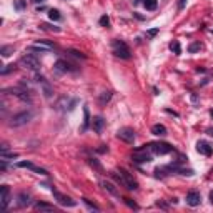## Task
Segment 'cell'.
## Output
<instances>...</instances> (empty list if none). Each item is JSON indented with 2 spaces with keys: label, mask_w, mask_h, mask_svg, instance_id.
Here are the masks:
<instances>
[{
  "label": "cell",
  "mask_w": 213,
  "mask_h": 213,
  "mask_svg": "<svg viewBox=\"0 0 213 213\" xmlns=\"http://www.w3.org/2000/svg\"><path fill=\"white\" fill-rule=\"evenodd\" d=\"M135 150H150L151 153H155V155H166V153L175 151V148H173L170 143H163V142H151V143L142 145L140 148H135Z\"/></svg>",
  "instance_id": "6da1fadb"
},
{
  "label": "cell",
  "mask_w": 213,
  "mask_h": 213,
  "mask_svg": "<svg viewBox=\"0 0 213 213\" xmlns=\"http://www.w3.org/2000/svg\"><path fill=\"white\" fill-rule=\"evenodd\" d=\"M112 52H113L115 57L122 58V60H130L132 58V52L128 48V45L123 40H118V38H115L112 42Z\"/></svg>",
  "instance_id": "7a4b0ae2"
},
{
  "label": "cell",
  "mask_w": 213,
  "mask_h": 213,
  "mask_svg": "<svg viewBox=\"0 0 213 213\" xmlns=\"http://www.w3.org/2000/svg\"><path fill=\"white\" fill-rule=\"evenodd\" d=\"M33 82H35L38 87H40L42 93H43V97H45V98H52V97H53V87H52V83L48 82V80L43 77V75H40L38 72H35Z\"/></svg>",
  "instance_id": "3957f363"
},
{
  "label": "cell",
  "mask_w": 213,
  "mask_h": 213,
  "mask_svg": "<svg viewBox=\"0 0 213 213\" xmlns=\"http://www.w3.org/2000/svg\"><path fill=\"white\" fill-rule=\"evenodd\" d=\"M32 118H33V112L32 110H23L20 113L12 115L10 120H8V125L10 127H22V125H27Z\"/></svg>",
  "instance_id": "277c9868"
},
{
  "label": "cell",
  "mask_w": 213,
  "mask_h": 213,
  "mask_svg": "<svg viewBox=\"0 0 213 213\" xmlns=\"http://www.w3.org/2000/svg\"><path fill=\"white\" fill-rule=\"evenodd\" d=\"M4 93H10V95H15L18 100H22V102H25V103H32L33 102V98H32V92L30 90L23 88V87H10V88H5L4 90Z\"/></svg>",
  "instance_id": "5b68a950"
},
{
  "label": "cell",
  "mask_w": 213,
  "mask_h": 213,
  "mask_svg": "<svg viewBox=\"0 0 213 213\" xmlns=\"http://www.w3.org/2000/svg\"><path fill=\"white\" fill-rule=\"evenodd\" d=\"M20 65H23L25 68H28V70H32V72H38L42 67L40 60L33 55V53H27V55H23V57L20 58Z\"/></svg>",
  "instance_id": "8992f818"
},
{
  "label": "cell",
  "mask_w": 213,
  "mask_h": 213,
  "mask_svg": "<svg viewBox=\"0 0 213 213\" xmlns=\"http://www.w3.org/2000/svg\"><path fill=\"white\" fill-rule=\"evenodd\" d=\"M75 105H77V100H70L67 95H62V97L55 102L53 108L58 110V112H67V110L70 112V110L75 108Z\"/></svg>",
  "instance_id": "52a82bcc"
},
{
  "label": "cell",
  "mask_w": 213,
  "mask_h": 213,
  "mask_svg": "<svg viewBox=\"0 0 213 213\" xmlns=\"http://www.w3.org/2000/svg\"><path fill=\"white\" fill-rule=\"evenodd\" d=\"M117 138H120L122 142L128 143V145H132V143L135 142V132H133V128H130V127H123V128H120V130L117 132Z\"/></svg>",
  "instance_id": "ba28073f"
},
{
  "label": "cell",
  "mask_w": 213,
  "mask_h": 213,
  "mask_svg": "<svg viewBox=\"0 0 213 213\" xmlns=\"http://www.w3.org/2000/svg\"><path fill=\"white\" fill-rule=\"evenodd\" d=\"M53 68H55V72H58V73H72V72H77V67H75V65H72V63L67 62V60H62V58L55 62Z\"/></svg>",
  "instance_id": "9c48e42d"
},
{
  "label": "cell",
  "mask_w": 213,
  "mask_h": 213,
  "mask_svg": "<svg viewBox=\"0 0 213 213\" xmlns=\"http://www.w3.org/2000/svg\"><path fill=\"white\" fill-rule=\"evenodd\" d=\"M118 172L122 173V177L125 180V188H128V190H138V183L133 177H132V173L128 170H125V168H118Z\"/></svg>",
  "instance_id": "30bf717a"
},
{
  "label": "cell",
  "mask_w": 213,
  "mask_h": 213,
  "mask_svg": "<svg viewBox=\"0 0 213 213\" xmlns=\"http://www.w3.org/2000/svg\"><path fill=\"white\" fill-rule=\"evenodd\" d=\"M53 48H55V45L48 40H37L30 45V50H37V52H50Z\"/></svg>",
  "instance_id": "8fae6325"
},
{
  "label": "cell",
  "mask_w": 213,
  "mask_h": 213,
  "mask_svg": "<svg viewBox=\"0 0 213 213\" xmlns=\"http://www.w3.org/2000/svg\"><path fill=\"white\" fill-rule=\"evenodd\" d=\"M132 161L133 163H148L151 161V155L146 153V150H135L132 155Z\"/></svg>",
  "instance_id": "7c38bea8"
},
{
  "label": "cell",
  "mask_w": 213,
  "mask_h": 213,
  "mask_svg": "<svg viewBox=\"0 0 213 213\" xmlns=\"http://www.w3.org/2000/svg\"><path fill=\"white\" fill-rule=\"evenodd\" d=\"M52 193H53V197L57 198V202L62 205V207H75L77 205V202L75 200H72L70 197H67V195H62V193H58L55 188H52Z\"/></svg>",
  "instance_id": "4fadbf2b"
},
{
  "label": "cell",
  "mask_w": 213,
  "mask_h": 213,
  "mask_svg": "<svg viewBox=\"0 0 213 213\" xmlns=\"http://www.w3.org/2000/svg\"><path fill=\"white\" fill-rule=\"evenodd\" d=\"M185 200H187V205H190V207H198L202 203V195L197 190H190L187 193V198Z\"/></svg>",
  "instance_id": "5bb4252c"
},
{
  "label": "cell",
  "mask_w": 213,
  "mask_h": 213,
  "mask_svg": "<svg viewBox=\"0 0 213 213\" xmlns=\"http://www.w3.org/2000/svg\"><path fill=\"white\" fill-rule=\"evenodd\" d=\"M0 195H2V208L4 210H7L8 208V205H10V188H8V185H2L0 187Z\"/></svg>",
  "instance_id": "9a60e30c"
},
{
  "label": "cell",
  "mask_w": 213,
  "mask_h": 213,
  "mask_svg": "<svg viewBox=\"0 0 213 213\" xmlns=\"http://www.w3.org/2000/svg\"><path fill=\"white\" fill-rule=\"evenodd\" d=\"M15 166L17 168H28V170H33V172L40 173V175H48L47 170H43V168H40V166H35L32 161H18Z\"/></svg>",
  "instance_id": "2e32d148"
},
{
  "label": "cell",
  "mask_w": 213,
  "mask_h": 213,
  "mask_svg": "<svg viewBox=\"0 0 213 213\" xmlns=\"http://www.w3.org/2000/svg\"><path fill=\"white\" fill-rule=\"evenodd\" d=\"M100 185H102V188H103L105 192H108L112 197H120V192H118V188L115 187L112 182H108V180H102L100 182Z\"/></svg>",
  "instance_id": "e0dca14e"
},
{
  "label": "cell",
  "mask_w": 213,
  "mask_h": 213,
  "mask_svg": "<svg viewBox=\"0 0 213 213\" xmlns=\"http://www.w3.org/2000/svg\"><path fill=\"white\" fill-rule=\"evenodd\" d=\"M32 203V200H30V195L28 193H25V192H20L18 195H17V205L20 208H25V207H28Z\"/></svg>",
  "instance_id": "ac0fdd59"
},
{
  "label": "cell",
  "mask_w": 213,
  "mask_h": 213,
  "mask_svg": "<svg viewBox=\"0 0 213 213\" xmlns=\"http://www.w3.org/2000/svg\"><path fill=\"white\" fill-rule=\"evenodd\" d=\"M103 127H105V120L103 117H95V118H92V128L95 130V133H102L103 132Z\"/></svg>",
  "instance_id": "d6986e66"
},
{
  "label": "cell",
  "mask_w": 213,
  "mask_h": 213,
  "mask_svg": "<svg viewBox=\"0 0 213 213\" xmlns=\"http://www.w3.org/2000/svg\"><path fill=\"white\" fill-rule=\"evenodd\" d=\"M197 150H198V153H202V155H205V156L213 155V148L208 145L207 142H198L197 143Z\"/></svg>",
  "instance_id": "ffe728a7"
},
{
  "label": "cell",
  "mask_w": 213,
  "mask_h": 213,
  "mask_svg": "<svg viewBox=\"0 0 213 213\" xmlns=\"http://www.w3.org/2000/svg\"><path fill=\"white\" fill-rule=\"evenodd\" d=\"M92 125V118H90V112L88 107H83V125H82V132H87Z\"/></svg>",
  "instance_id": "44dd1931"
},
{
  "label": "cell",
  "mask_w": 213,
  "mask_h": 213,
  "mask_svg": "<svg viewBox=\"0 0 213 213\" xmlns=\"http://www.w3.org/2000/svg\"><path fill=\"white\" fill-rule=\"evenodd\" d=\"M151 133L156 137H165L166 135V127L165 125H161V123H156L151 127Z\"/></svg>",
  "instance_id": "7402d4cb"
},
{
  "label": "cell",
  "mask_w": 213,
  "mask_h": 213,
  "mask_svg": "<svg viewBox=\"0 0 213 213\" xmlns=\"http://www.w3.org/2000/svg\"><path fill=\"white\" fill-rule=\"evenodd\" d=\"M35 208L37 210H40V212H55V207L50 205V203H45V202H37Z\"/></svg>",
  "instance_id": "603a6c76"
},
{
  "label": "cell",
  "mask_w": 213,
  "mask_h": 213,
  "mask_svg": "<svg viewBox=\"0 0 213 213\" xmlns=\"http://www.w3.org/2000/svg\"><path fill=\"white\" fill-rule=\"evenodd\" d=\"M65 53L67 55H70V57H75V58H82V60H85V55H83L82 52H78V50H75V48H68V50H65Z\"/></svg>",
  "instance_id": "cb8c5ba5"
},
{
  "label": "cell",
  "mask_w": 213,
  "mask_h": 213,
  "mask_svg": "<svg viewBox=\"0 0 213 213\" xmlns=\"http://www.w3.org/2000/svg\"><path fill=\"white\" fill-rule=\"evenodd\" d=\"M13 8L18 12L25 10L27 8V0H13Z\"/></svg>",
  "instance_id": "d4e9b609"
},
{
  "label": "cell",
  "mask_w": 213,
  "mask_h": 213,
  "mask_svg": "<svg viewBox=\"0 0 213 213\" xmlns=\"http://www.w3.org/2000/svg\"><path fill=\"white\" fill-rule=\"evenodd\" d=\"M0 53H2V57H10L12 53H13V47L12 45H4V47L0 48Z\"/></svg>",
  "instance_id": "484cf974"
},
{
  "label": "cell",
  "mask_w": 213,
  "mask_h": 213,
  "mask_svg": "<svg viewBox=\"0 0 213 213\" xmlns=\"http://www.w3.org/2000/svg\"><path fill=\"white\" fill-rule=\"evenodd\" d=\"M48 17H50V20H53V22H58L60 18H62V15H60V12H58L57 8L48 10Z\"/></svg>",
  "instance_id": "4316f807"
},
{
  "label": "cell",
  "mask_w": 213,
  "mask_h": 213,
  "mask_svg": "<svg viewBox=\"0 0 213 213\" xmlns=\"http://www.w3.org/2000/svg\"><path fill=\"white\" fill-rule=\"evenodd\" d=\"M170 50H172V52H175L177 55H180V53H182V47H180V42H178V40H173L172 43H170Z\"/></svg>",
  "instance_id": "83f0119b"
},
{
  "label": "cell",
  "mask_w": 213,
  "mask_h": 213,
  "mask_svg": "<svg viewBox=\"0 0 213 213\" xmlns=\"http://www.w3.org/2000/svg\"><path fill=\"white\" fill-rule=\"evenodd\" d=\"M112 98V92H103V93L100 95V105H107Z\"/></svg>",
  "instance_id": "f1b7e54d"
},
{
  "label": "cell",
  "mask_w": 213,
  "mask_h": 213,
  "mask_svg": "<svg viewBox=\"0 0 213 213\" xmlns=\"http://www.w3.org/2000/svg\"><path fill=\"white\" fill-rule=\"evenodd\" d=\"M82 202L85 203V205H87V208H88V210H92V212H100V208L97 207L95 203H92L90 200H87V198H82Z\"/></svg>",
  "instance_id": "f546056e"
},
{
  "label": "cell",
  "mask_w": 213,
  "mask_h": 213,
  "mask_svg": "<svg viewBox=\"0 0 213 213\" xmlns=\"http://www.w3.org/2000/svg\"><path fill=\"white\" fill-rule=\"evenodd\" d=\"M15 65H13V63H10V65H5V67L2 68V70H0V73H2V75H8V73L10 72H15Z\"/></svg>",
  "instance_id": "4dcf8cb0"
},
{
  "label": "cell",
  "mask_w": 213,
  "mask_h": 213,
  "mask_svg": "<svg viewBox=\"0 0 213 213\" xmlns=\"http://www.w3.org/2000/svg\"><path fill=\"white\" fill-rule=\"evenodd\" d=\"M143 5H145L146 10H155L156 8V0H145Z\"/></svg>",
  "instance_id": "1f68e13d"
},
{
  "label": "cell",
  "mask_w": 213,
  "mask_h": 213,
  "mask_svg": "<svg viewBox=\"0 0 213 213\" xmlns=\"http://www.w3.org/2000/svg\"><path fill=\"white\" fill-rule=\"evenodd\" d=\"M200 48H202V43H200V42H193L192 45L188 47V52H190V53H195L197 50H200Z\"/></svg>",
  "instance_id": "d6a6232c"
},
{
  "label": "cell",
  "mask_w": 213,
  "mask_h": 213,
  "mask_svg": "<svg viewBox=\"0 0 213 213\" xmlns=\"http://www.w3.org/2000/svg\"><path fill=\"white\" fill-rule=\"evenodd\" d=\"M0 156H2V158H18V153H13V151H12V153H8V151H0Z\"/></svg>",
  "instance_id": "836d02e7"
},
{
  "label": "cell",
  "mask_w": 213,
  "mask_h": 213,
  "mask_svg": "<svg viewBox=\"0 0 213 213\" xmlns=\"http://www.w3.org/2000/svg\"><path fill=\"white\" fill-rule=\"evenodd\" d=\"M123 202L127 203V205H128L130 208H133V210H138V208H140V207H138V205H137L135 202H133V200H132V198H123Z\"/></svg>",
  "instance_id": "e575fe53"
},
{
  "label": "cell",
  "mask_w": 213,
  "mask_h": 213,
  "mask_svg": "<svg viewBox=\"0 0 213 213\" xmlns=\"http://www.w3.org/2000/svg\"><path fill=\"white\" fill-rule=\"evenodd\" d=\"M88 163H90L92 166H95V168H97L98 172H102V165H100V163H98L97 160H93V158H88Z\"/></svg>",
  "instance_id": "d590c367"
},
{
  "label": "cell",
  "mask_w": 213,
  "mask_h": 213,
  "mask_svg": "<svg viewBox=\"0 0 213 213\" xmlns=\"http://www.w3.org/2000/svg\"><path fill=\"white\" fill-rule=\"evenodd\" d=\"M42 28H43V30H53V32H60V28H58V27H50L48 25V23H42Z\"/></svg>",
  "instance_id": "8d00e7d4"
},
{
  "label": "cell",
  "mask_w": 213,
  "mask_h": 213,
  "mask_svg": "<svg viewBox=\"0 0 213 213\" xmlns=\"http://www.w3.org/2000/svg\"><path fill=\"white\" fill-rule=\"evenodd\" d=\"M100 25H102V27H108L110 25V18L107 15H103L102 18H100Z\"/></svg>",
  "instance_id": "74e56055"
},
{
  "label": "cell",
  "mask_w": 213,
  "mask_h": 213,
  "mask_svg": "<svg viewBox=\"0 0 213 213\" xmlns=\"http://www.w3.org/2000/svg\"><path fill=\"white\" fill-rule=\"evenodd\" d=\"M97 151H98V153H107V151H108V146L107 145H100V148H97Z\"/></svg>",
  "instance_id": "f35d334b"
},
{
  "label": "cell",
  "mask_w": 213,
  "mask_h": 213,
  "mask_svg": "<svg viewBox=\"0 0 213 213\" xmlns=\"http://www.w3.org/2000/svg\"><path fill=\"white\" fill-rule=\"evenodd\" d=\"M185 4H187V0H178V10H183Z\"/></svg>",
  "instance_id": "ab89813d"
},
{
  "label": "cell",
  "mask_w": 213,
  "mask_h": 213,
  "mask_svg": "<svg viewBox=\"0 0 213 213\" xmlns=\"http://www.w3.org/2000/svg\"><path fill=\"white\" fill-rule=\"evenodd\" d=\"M158 32H160L158 28H151V30H148V35H150V37H155Z\"/></svg>",
  "instance_id": "60d3db41"
},
{
  "label": "cell",
  "mask_w": 213,
  "mask_h": 213,
  "mask_svg": "<svg viewBox=\"0 0 213 213\" xmlns=\"http://www.w3.org/2000/svg\"><path fill=\"white\" fill-rule=\"evenodd\" d=\"M156 207H160V208H163V210H166V208H168V205H166V203H163V202H156Z\"/></svg>",
  "instance_id": "b9f144b4"
},
{
  "label": "cell",
  "mask_w": 213,
  "mask_h": 213,
  "mask_svg": "<svg viewBox=\"0 0 213 213\" xmlns=\"http://www.w3.org/2000/svg\"><path fill=\"white\" fill-rule=\"evenodd\" d=\"M165 112H166V113H172L173 117H178V113H177V112H173V110H170V108H165Z\"/></svg>",
  "instance_id": "7bdbcfd3"
},
{
  "label": "cell",
  "mask_w": 213,
  "mask_h": 213,
  "mask_svg": "<svg viewBox=\"0 0 213 213\" xmlns=\"http://www.w3.org/2000/svg\"><path fill=\"white\" fill-rule=\"evenodd\" d=\"M207 133H208L210 137H213V128H208V130H207Z\"/></svg>",
  "instance_id": "ee69618b"
},
{
  "label": "cell",
  "mask_w": 213,
  "mask_h": 213,
  "mask_svg": "<svg viewBox=\"0 0 213 213\" xmlns=\"http://www.w3.org/2000/svg\"><path fill=\"white\" fill-rule=\"evenodd\" d=\"M210 202H212V205H213V192L210 193Z\"/></svg>",
  "instance_id": "f6af8a7d"
},
{
  "label": "cell",
  "mask_w": 213,
  "mask_h": 213,
  "mask_svg": "<svg viewBox=\"0 0 213 213\" xmlns=\"http://www.w3.org/2000/svg\"><path fill=\"white\" fill-rule=\"evenodd\" d=\"M32 2H35V4H38V2H43V0H32Z\"/></svg>",
  "instance_id": "bcb514c9"
},
{
  "label": "cell",
  "mask_w": 213,
  "mask_h": 213,
  "mask_svg": "<svg viewBox=\"0 0 213 213\" xmlns=\"http://www.w3.org/2000/svg\"><path fill=\"white\" fill-rule=\"evenodd\" d=\"M210 115H212V117H213V110H210Z\"/></svg>",
  "instance_id": "7dc6e473"
}]
</instances>
